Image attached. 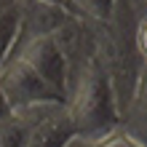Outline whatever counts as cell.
<instances>
[{
	"mask_svg": "<svg viewBox=\"0 0 147 147\" xmlns=\"http://www.w3.org/2000/svg\"><path fill=\"white\" fill-rule=\"evenodd\" d=\"M136 11L134 0H115L107 19L91 22L94 27V46H96V62L105 70L112 99H115L120 120L126 118L128 107L134 99V86L139 78L142 56L134 43V24H136Z\"/></svg>",
	"mask_w": 147,
	"mask_h": 147,
	"instance_id": "6da1fadb",
	"label": "cell"
},
{
	"mask_svg": "<svg viewBox=\"0 0 147 147\" xmlns=\"http://www.w3.org/2000/svg\"><path fill=\"white\" fill-rule=\"evenodd\" d=\"M64 105H67V112H70L72 126H75V134L67 144H75V147L96 144L99 147L102 136L115 123H120L110 80H107L105 70L99 67L96 56L67 83Z\"/></svg>",
	"mask_w": 147,
	"mask_h": 147,
	"instance_id": "7a4b0ae2",
	"label": "cell"
},
{
	"mask_svg": "<svg viewBox=\"0 0 147 147\" xmlns=\"http://www.w3.org/2000/svg\"><path fill=\"white\" fill-rule=\"evenodd\" d=\"M0 94L8 110H19L40 99H62L19 54H8L5 62L0 64Z\"/></svg>",
	"mask_w": 147,
	"mask_h": 147,
	"instance_id": "3957f363",
	"label": "cell"
},
{
	"mask_svg": "<svg viewBox=\"0 0 147 147\" xmlns=\"http://www.w3.org/2000/svg\"><path fill=\"white\" fill-rule=\"evenodd\" d=\"M11 54H19L32 70H35L59 96L67 94V62L59 51L54 35H32V38H16Z\"/></svg>",
	"mask_w": 147,
	"mask_h": 147,
	"instance_id": "277c9868",
	"label": "cell"
},
{
	"mask_svg": "<svg viewBox=\"0 0 147 147\" xmlns=\"http://www.w3.org/2000/svg\"><path fill=\"white\" fill-rule=\"evenodd\" d=\"M75 134L72 118L67 112L64 99H59L46 115H43L27 134V147H40V144H67Z\"/></svg>",
	"mask_w": 147,
	"mask_h": 147,
	"instance_id": "5b68a950",
	"label": "cell"
},
{
	"mask_svg": "<svg viewBox=\"0 0 147 147\" xmlns=\"http://www.w3.org/2000/svg\"><path fill=\"white\" fill-rule=\"evenodd\" d=\"M16 38H19V0H11L0 11V64L11 54Z\"/></svg>",
	"mask_w": 147,
	"mask_h": 147,
	"instance_id": "8992f818",
	"label": "cell"
},
{
	"mask_svg": "<svg viewBox=\"0 0 147 147\" xmlns=\"http://www.w3.org/2000/svg\"><path fill=\"white\" fill-rule=\"evenodd\" d=\"M142 120H147V62H142V67H139V78H136V86H134V99H131V107H128L123 123L136 126Z\"/></svg>",
	"mask_w": 147,
	"mask_h": 147,
	"instance_id": "52a82bcc",
	"label": "cell"
},
{
	"mask_svg": "<svg viewBox=\"0 0 147 147\" xmlns=\"http://www.w3.org/2000/svg\"><path fill=\"white\" fill-rule=\"evenodd\" d=\"M27 144V128L13 112H5L0 118V147H19Z\"/></svg>",
	"mask_w": 147,
	"mask_h": 147,
	"instance_id": "ba28073f",
	"label": "cell"
},
{
	"mask_svg": "<svg viewBox=\"0 0 147 147\" xmlns=\"http://www.w3.org/2000/svg\"><path fill=\"white\" fill-rule=\"evenodd\" d=\"M112 3H115V0H70V8L75 13L91 19V22H102V19L110 16Z\"/></svg>",
	"mask_w": 147,
	"mask_h": 147,
	"instance_id": "9c48e42d",
	"label": "cell"
},
{
	"mask_svg": "<svg viewBox=\"0 0 147 147\" xmlns=\"http://www.w3.org/2000/svg\"><path fill=\"white\" fill-rule=\"evenodd\" d=\"M134 43H136V51H139L142 62H147V11H139V16H136V24H134Z\"/></svg>",
	"mask_w": 147,
	"mask_h": 147,
	"instance_id": "30bf717a",
	"label": "cell"
},
{
	"mask_svg": "<svg viewBox=\"0 0 147 147\" xmlns=\"http://www.w3.org/2000/svg\"><path fill=\"white\" fill-rule=\"evenodd\" d=\"M5 112H11V110H8V105H5V99H3V94H0V118H3Z\"/></svg>",
	"mask_w": 147,
	"mask_h": 147,
	"instance_id": "8fae6325",
	"label": "cell"
},
{
	"mask_svg": "<svg viewBox=\"0 0 147 147\" xmlns=\"http://www.w3.org/2000/svg\"><path fill=\"white\" fill-rule=\"evenodd\" d=\"M134 5H136V11H147V0H134Z\"/></svg>",
	"mask_w": 147,
	"mask_h": 147,
	"instance_id": "7c38bea8",
	"label": "cell"
},
{
	"mask_svg": "<svg viewBox=\"0 0 147 147\" xmlns=\"http://www.w3.org/2000/svg\"><path fill=\"white\" fill-rule=\"evenodd\" d=\"M43 3H62V5H70V0H43Z\"/></svg>",
	"mask_w": 147,
	"mask_h": 147,
	"instance_id": "4fadbf2b",
	"label": "cell"
},
{
	"mask_svg": "<svg viewBox=\"0 0 147 147\" xmlns=\"http://www.w3.org/2000/svg\"><path fill=\"white\" fill-rule=\"evenodd\" d=\"M8 3H11V0H0V11H3V8H5Z\"/></svg>",
	"mask_w": 147,
	"mask_h": 147,
	"instance_id": "5bb4252c",
	"label": "cell"
}]
</instances>
